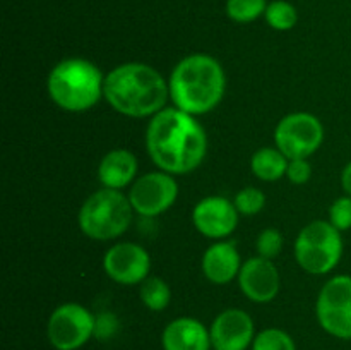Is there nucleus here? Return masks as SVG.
Segmentation results:
<instances>
[{
	"instance_id": "a211bd4d",
	"label": "nucleus",
	"mask_w": 351,
	"mask_h": 350,
	"mask_svg": "<svg viewBox=\"0 0 351 350\" xmlns=\"http://www.w3.org/2000/svg\"><path fill=\"white\" fill-rule=\"evenodd\" d=\"M288 158L278 148H261L252 154L250 168L264 182H276L287 175Z\"/></svg>"
},
{
	"instance_id": "9b49d317",
	"label": "nucleus",
	"mask_w": 351,
	"mask_h": 350,
	"mask_svg": "<svg viewBox=\"0 0 351 350\" xmlns=\"http://www.w3.org/2000/svg\"><path fill=\"white\" fill-rule=\"evenodd\" d=\"M103 270L120 285L143 283L149 277V253L139 244L119 242L105 253Z\"/></svg>"
},
{
	"instance_id": "a878e982",
	"label": "nucleus",
	"mask_w": 351,
	"mask_h": 350,
	"mask_svg": "<svg viewBox=\"0 0 351 350\" xmlns=\"http://www.w3.org/2000/svg\"><path fill=\"white\" fill-rule=\"evenodd\" d=\"M287 177L290 178V182H293V184L297 185L305 184V182H308V178L312 177V165L308 163L307 158L290 160L288 161Z\"/></svg>"
},
{
	"instance_id": "2eb2a0df",
	"label": "nucleus",
	"mask_w": 351,
	"mask_h": 350,
	"mask_svg": "<svg viewBox=\"0 0 351 350\" xmlns=\"http://www.w3.org/2000/svg\"><path fill=\"white\" fill-rule=\"evenodd\" d=\"M161 343L165 350H209L211 335L199 319L177 318L163 329Z\"/></svg>"
},
{
	"instance_id": "5701e85b",
	"label": "nucleus",
	"mask_w": 351,
	"mask_h": 350,
	"mask_svg": "<svg viewBox=\"0 0 351 350\" xmlns=\"http://www.w3.org/2000/svg\"><path fill=\"white\" fill-rule=\"evenodd\" d=\"M233 205H235L237 211L240 215L254 216L264 208V205H266V196L257 187H243L237 192L235 199H233Z\"/></svg>"
},
{
	"instance_id": "6e6552de",
	"label": "nucleus",
	"mask_w": 351,
	"mask_h": 350,
	"mask_svg": "<svg viewBox=\"0 0 351 350\" xmlns=\"http://www.w3.org/2000/svg\"><path fill=\"white\" fill-rule=\"evenodd\" d=\"M324 127L321 120L307 112H295L283 117L274 129L276 148L288 158H308L321 148Z\"/></svg>"
},
{
	"instance_id": "7ed1b4c3",
	"label": "nucleus",
	"mask_w": 351,
	"mask_h": 350,
	"mask_svg": "<svg viewBox=\"0 0 351 350\" xmlns=\"http://www.w3.org/2000/svg\"><path fill=\"white\" fill-rule=\"evenodd\" d=\"M168 89L178 110L194 117L204 115L215 110L225 96L226 75L215 57L192 54L175 65Z\"/></svg>"
},
{
	"instance_id": "4be33fe9",
	"label": "nucleus",
	"mask_w": 351,
	"mask_h": 350,
	"mask_svg": "<svg viewBox=\"0 0 351 350\" xmlns=\"http://www.w3.org/2000/svg\"><path fill=\"white\" fill-rule=\"evenodd\" d=\"M252 350H297L293 338L280 328H266L257 333Z\"/></svg>"
},
{
	"instance_id": "0eeeda50",
	"label": "nucleus",
	"mask_w": 351,
	"mask_h": 350,
	"mask_svg": "<svg viewBox=\"0 0 351 350\" xmlns=\"http://www.w3.org/2000/svg\"><path fill=\"white\" fill-rule=\"evenodd\" d=\"M315 316L326 333L339 340H351V277H332L321 288Z\"/></svg>"
},
{
	"instance_id": "393cba45",
	"label": "nucleus",
	"mask_w": 351,
	"mask_h": 350,
	"mask_svg": "<svg viewBox=\"0 0 351 350\" xmlns=\"http://www.w3.org/2000/svg\"><path fill=\"white\" fill-rule=\"evenodd\" d=\"M329 222L339 232L351 229V196H341L332 202L329 208Z\"/></svg>"
},
{
	"instance_id": "f3484780",
	"label": "nucleus",
	"mask_w": 351,
	"mask_h": 350,
	"mask_svg": "<svg viewBox=\"0 0 351 350\" xmlns=\"http://www.w3.org/2000/svg\"><path fill=\"white\" fill-rule=\"evenodd\" d=\"M137 158L129 150H112L103 156L98 167V178L106 189H120L127 187L130 182H134L137 175Z\"/></svg>"
},
{
	"instance_id": "9d476101",
	"label": "nucleus",
	"mask_w": 351,
	"mask_h": 350,
	"mask_svg": "<svg viewBox=\"0 0 351 350\" xmlns=\"http://www.w3.org/2000/svg\"><path fill=\"white\" fill-rule=\"evenodd\" d=\"M178 196V184L167 172H149L136 178L130 187L129 201L134 211L146 218L161 215L175 205Z\"/></svg>"
},
{
	"instance_id": "f03ea898",
	"label": "nucleus",
	"mask_w": 351,
	"mask_h": 350,
	"mask_svg": "<svg viewBox=\"0 0 351 350\" xmlns=\"http://www.w3.org/2000/svg\"><path fill=\"white\" fill-rule=\"evenodd\" d=\"M103 96L115 112L134 119L154 117L170 96L168 82L154 67L129 62L105 75Z\"/></svg>"
},
{
	"instance_id": "20e7f679",
	"label": "nucleus",
	"mask_w": 351,
	"mask_h": 350,
	"mask_svg": "<svg viewBox=\"0 0 351 350\" xmlns=\"http://www.w3.org/2000/svg\"><path fill=\"white\" fill-rule=\"evenodd\" d=\"M105 78L86 58H65L48 74V96L58 108L81 113L91 110L103 96Z\"/></svg>"
},
{
	"instance_id": "4468645a",
	"label": "nucleus",
	"mask_w": 351,
	"mask_h": 350,
	"mask_svg": "<svg viewBox=\"0 0 351 350\" xmlns=\"http://www.w3.org/2000/svg\"><path fill=\"white\" fill-rule=\"evenodd\" d=\"M240 290L249 301L267 304L280 292V273L274 263L266 257H250L242 264L239 273Z\"/></svg>"
},
{
	"instance_id": "aec40b11",
	"label": "nucleus",
	"mask_w": 351,
	"mask_h": 350,
	"mask_svg": "<svg viewBox=\"0 0 351 350\" xmlns=\"http://www.w3.org/2000/svg\"><path fill=\"white\" fill-rule=\"evenodd\" d=\"M264 17L273 30L288 31L297 24L298 12L287 0H274V2L267 3Z\"/></svg>"
},
{
	"instance_id": "1a4fd4ad",
	"label": "nucleus",
	"mask_w": 351,
	"mask_h": 350,
	"mask_svg": "<svg viewBox=\"0 0 351 350\" xmlns=\"http://www.w3.org/2000/svg\"><path fill=\"white\" fill-rule=\"evenodd\" d=\"M96 316L84 305L67 302L51 312L47 335L57 350H77L95 336Z\"/></svg>"
},
{
	"instance_id": "f8f14e48",
	"label": "nucleus",
	"mask_w": 351,
	"mask_h": 350,
	"mask_svg": "<svg viewBox=\"0 0 351 350\" xmlns=\"http://www.w3.org/2000/svg\"><path fill=\"white\" fill-rule=\"evenodd\" d=\"M235 205L223 196H208L194 206L192 222L197 232L208 239L228 237L239 225Z\"/></svg>"
},
{
	"instance_id": "cd10ccee",
	"label": "nucleus",
	"mask_w": 351,
	"mask_h": 350,
	"mask_svg": "<svg viewBox=\"0 0 351 350\" xmlns=\"http://www.w3.org/2000/svg\"><path fill=\"white\" fill-rule=\"evenodd\" d=\"M341 185L345 189V192L348 196H351V161L343 168L341 172Z\"/></svg>"
},
{
	"instance_id": "412c9836",
	"label": "nucleus",
	"mask_w": 351,
	"mask_h": 350,
	"mask_svg": "<svg viewBox=\"0 0 351 350\" xmlns=\"http://www.w3.org/2000/svg\"><path fill=\"white\" fill-rule=\"evenodd\" d=\"M266 0H228L226 14L235 23L247 24L263 16L266 12Z\"/></svg>"
},
{
	"instance_id": "bb28decb",
	"label": "nucleus",
	"mask_w": 351,
	"mask_h": 350,
	"mask_svg": "<svg viewBox=\"0 0 351 350\" xmlns=\"http://www.w3.org/2000/svg\"><path fill=\"white\" fill-rule=\"evenodd\" d=\"M119 329V321L117 316L112 312H103V314L96 316V325H95V336L99 340H108Z\"/></svg>"
},
{
	"instance_id": "423d86ee",
	"label": "nucleus",
	"mask_w": 351,
	"mask_h": 350,
	"mask_svg": "<svg viewBox=\"0 0 351 350\" xmlns=\"http://www.w3.org/2000/svg\"><path fill=\"white\" fill-rule=\"evenodd\" d=\"M341 256V232L329 220L308 223L295 240V259L302 270L311 275L329 273L338 266Z\"/></svg>"
},
{
	"instance_id": "f257e3e1",
	"label": "nucleus",
	"mask_w": 351,
	"mask_h": 350,
	"mask_svg": "<svg viewBox=\"0 0 351 350\" xmlns=\"http://www.w3.org/2000/svg\"><path fill=\"white\" fill-rule=\"evenodd\" d=\"M146 150L160 170L184 175L202 163L208 136L194 115L177 106L163 108L147 124Z\"/></svg>"
},
{
	"instance_id": "dca6fc26",
	"label": "nucleus",
	"mask_w": 351,
	"mask_h": 350,
	"mask_svg": "<svg viewBox=\"0 0 351 350\" xmlns=\"http://www.w3.org/2000/svg\"><path fill=\"white\" fill-rule=\"evenodd\" d=\"M202 273L211 283L226 285L239 277L240 268V253L233 242H216L206 249L202 256Z\"/></svg>"
},
{
	"instance_id": "6ab92c4d",
	"label": "nucleus",
	"mask_w": 351,
	"mask_h": 350,
	"mask_svg": "<svg viewBox=\"0 0 351 350\" xmlns=\"http://www.w3.org/2000/svg\"><path fill=\"white\" fill-rule=\"evenodd\" d=\"M141 301L146 305L149 311L160 312L168 307L171 301V292L170 287L165 280L158 277H147L146 280L141 283Z\"/></svg>"
},
{
	"instance_id": "39448f33",
	"label": "nucleus",
	"mask_w": 351,
	"mask_h": 350,
	"mask_svg": "<svg viewBox=\"0 0 351 350\" xmlns=\"http://www.w3.org/2000/svg\"><path fill=\"white\" fill-rule=\"evenodd\" d=\"M134 208L129 196L117 189L93 192L77 215L81 232L93 240H112L127 232L132 222Z\"/></svg>"
},
{
	"instance_id": "b1692460",
	"label": "nucleus",
	"mask_w": 351,
	"mask_h": 350,
	"mask_svg": "<svg viewBox=\"0 0 351 350\" xmlns=\"http://www.w3.org/2000/svg\"><path fill=\"white\" fill-rule=\"evenodd\" d=\"M256 249L257 256L266 257V259L273 261L274 257L280 256L281 249H283V235L280 230L266 229L264 232H261L257 237Z\"/></svg>"
},
{
	"instance_id": "ddd939ff",
	"label": "nucleus",
	"mask_w": 351,
	"mask_h": 350,
	"mask_svg": "<svg viewBox=\"0 0 351 350\" xmlns=\"http://www.w3.org/2000/svg\"><path fill=\"white\" fill-rule=\"evenodd\" d=\"M215 350H247L256 338L254 321L243 309L219 312L209 328Z\"/></svg>"
}]
</instances>
